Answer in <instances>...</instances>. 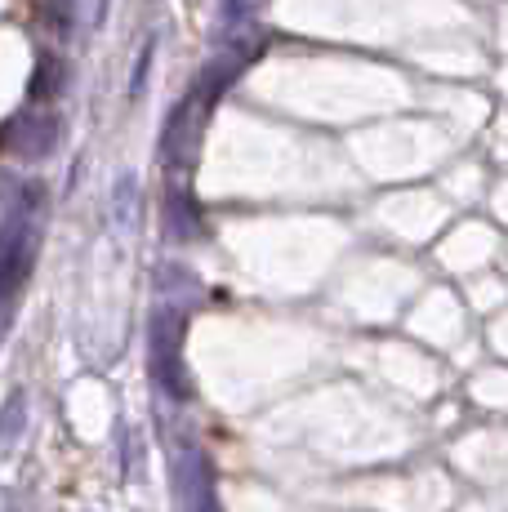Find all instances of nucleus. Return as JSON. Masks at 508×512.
Instances as JSON below:
<instances>
[{
	"label": "nucleus",
	"mask_w": 508,
	"mask_h": 512,
	"mask_svg": "<svg viewBox=\"0 0 508 512\" xmlns=\"http://www.w3.org/2000/svg\"><path fill=\"white\" fill-rule=\"evenodd\" d=\"M174 486H179L183 512H219V499H214V468L201 446H183L179 455H174Z\"/></svg>",
	"instance_id": "obj_1"
},
{
	"label": "nucleus",
	"mask_w": 508,
	"mask_h": 512,
	"mask_svg": "<svg viewBox=\"0 0 508 512\" xmlns=\"http://www.w3.org/2000/svg\"><path fill=\"white\" fill-rule=\"evenodd\" d=\"M18 432H23V392H9V406H5V450H14Z\"/></svg>",
	"instance_id": "obj_2"
}]
</instances>
